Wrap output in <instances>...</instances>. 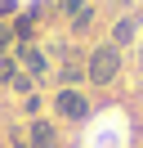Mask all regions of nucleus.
I'll return each mask as SVG.
<instances>
[{
  "mask_svg": "<svg viewBox=\"0 0 143 148\" xmlns=\"http://www.w3.org/2000/svg\"><path fill=\"white\" fill-rule=\"evenodd\" d=\"M121 67H125V49H116L112 40H103V45H94L85 54V81L98 85V90H107L121 76Z\"/></svg>",
  "mask_w": 143,
  "mask_h": 148,
  "instance_id": "f257e3e1",
  "label": "nucleus"
},
{
  "mask_svg": "<svg viewBox=\"0 0 143 148\" xmlns=\"http://www.w3.org/2000/svg\"><path fill=\"white\" fill-rule=\"evenodd\" d=\"M54 117L58 121H72V126H80V121H89V112H94V99H89L85 90H67V85H58L49 99Z\"/></svg>",
  "mask_w": 143,
  "mask_h": 148,
  "instance_id": "f03ea898",
  "label": "nucleus"
},
{
  "mask_svg": "<svg viewBox=\"0 0 143 148\" xmlns=\"http://www.w3.org/2000/svg\"><path fill=\"white\" fill-rule=\"evenodd\" d=\"M63 144H67V139H63L58 121H49V117L27 121V148H63Z\"/></svg>",
  "mask_w": 143,
  "mask_h": 148,
  "instance_id": "7ed1b4c3",
  "label": "nucleus"
},
{
  "mask_svg": "<svg viewBox=\"0 0 143 148\" xmlns=\"http://www.w3.org/2000/svg\"><path fill=\"white\" fill-rule=\"evenodd\" d=\"M14 58H18V67H22V72H31V76H36V81L49 72V49H40L36 40H27V45H14Z\"/></svg>",
  "mask_w": 143,
  "mask_h": 148,
  "instance_id": "20e7f679",
  "label": "nucleus"
},
{
  "mask_svg": "<svg viewBox=\"0 0 143 148\" xmlns=\"http://www.w3.org/2000/svg\"><path fill=\"white\" fill-rule=\"evenodd\" d=\"M139 27H143V14H121V18L112 23V32H107V40H112L116 49H125V45H134V40H139Z\"/></svg>",
  "mask_w": 143,
  "mask_h": 148,
  "instance_id": "39448f33",
  "label": "nucleus"
},
{
  "mask_svg": "<svg viewBox=\"0 0 143 148\" xmlns=\"http://www.w3.org/2000/svg\"><path fill=\"white\" fill-rule=\"evenodd\" d=\"M36 23H40V5H31V9H18L14 18H9V27H14L18 45H27V40L36 36Z\"/></svg>",
  "mask_w": 143,
  "mask_h": 148,
  "instance_id": "423d86ee",
  "label": "nucleus"
},
{
  "mask_svg": "<svg viewBox=\"0 0 143 148\" xmlns=\"http://www.w3.org/2000/svg\"><path fill=\"white\" fill-rule=\"evenodd\" d=\"M58 85H67V90H80L85 85V58L72 49V58H63V67H58Z\"/></svg>",
  "mask_w": 143,
  "mask_h": 148,
  "instance_id": "0eeeda50",
  "label": "nucleus"
},
{
  "mask_svg": "<svg viewBox=\"0 0 143 148\" xmlns=\"http://www.w3.org/2000/svg\"><path fill=\"white\" fill-rule=\"evenodd\" d=\"M94 23H98V5H85L80 14H72V18H67V27H72V36H85Z\"/></svg>",
  "mask_w": 143,
  "mask_h": 148,
  "instance_id": "6e6552de",
  "label": "nucleus"
},
{
  "mask_svg": "<svg viewBox=\"0 0 143 148\" xmlns=\"http://www.w3.org/2000/svg\"><path fill=\"white\" fill-rule=\"evenodd\" d=\"M9 90H14L18 99H27V94H36V90H40V81H36L31 72H22V67H18V72H14V81H9Z\"/></svg>",
  "mask_w": 143,
  "mask_h": 148,
  "instance_id": "1a4fd4ad",
  "label": "nucleus"
},
{
  "mask_svg": "<svg viewBox=\"0 0 143 148\" xmlns=\"http://www.w3.org/2000/svg\"><path fill=\"white\" fill-rule=\"evenodd\" d=\"M14 72H18V58H14V54H5V58H0V90H9Z\"/></svg>",
  "mask_w": 143,
  "mask_h": 148,
  "instance_id": "9d476101",
  "label": "nucleus"
},
{
  "mask_svg": "<svg viewBox=\"0 0 143 148\" xmlns=\"http://www.w3.org/2000/svg\"><path fill=\"white\" fill-rule=\"evenodd\" d=\"M14 45H18L14 27H9V23H0V58H5V54H14Z\"/></svg>",
  "mask_w": 143,
  "mask_h": 148,
  "instance_id": "9b49d317",
  "label": "nucleus"
},
{
  "mask_svg": "<svg viewBox=\"0 0 143 148\" xmlns=\"http://www.w3.org/2000/svg\"><path fill=\"white\" fill-rule=\"evenodd\" d=\"M40 108H45L40 90H36V94H27V99H22V112H27V121H36V117H40Z\"/></svg>",
  "mask_w": 143,
  "mask_h": 148,
  "instance_id": "f8f14e48",
  "label": "nucleus"
},
{
  "mask_svg": "<svg viewBox=\"0 0 143 148\" xmlns=\"http://www.w3.org/2000/svg\"><path fill=\"white\" fill-rule=\"evenodd\" d=\"M103 14H107V18L116 23L121 14H130V0H107V9H103Z\"/></svg>",
  "mask_w": 143,
  "mask_h": 148,
  "instance_id": "ddd939ff",
  "label": "nucleus"
},
{
  "mask_svg": "<svg viewBox=\"0 0 143 148\" xmlns=\"http://www.w3.org/2000/svg\"><path fill=\"white\" fill-rule=\"evenodd\" d=\"M18 14V0H0V23H9Z\"/></svg>",
  "mask_w": 143,
  "mask_h": 148,
  "instance_id": "4468645a",
  "label": "nucleus"
},
{
  "mask_svg": "<svg viewBox=\"0 0 143 148\" xmlns=\"http://www.w3.org/2000/svg\"><path fill=\"white\" fill-rule=\"evenodd\" d=\"M9 148H27V135H14V139H9Z\"/></svg>",
  "mask_w": 143,
  "mask_h": 148,
  "instance_id": "2eb2a0df",
  "label": "nucleus"
},
{
  "mask_svg": "<svg viewBox=\"0 0 143 148\" xmlns=\"http://www.w3.org/2000/svg\"><path fill=\"white\" fill-rule=\"evenodd\" d=\"M139 58H143V45H139Z\"/></svg>",
  "mask_w": 143,
  "mask_h": 148,
  "instance_id": "dca6fc26",
  "label": "nucleus"
}]
</instances>
